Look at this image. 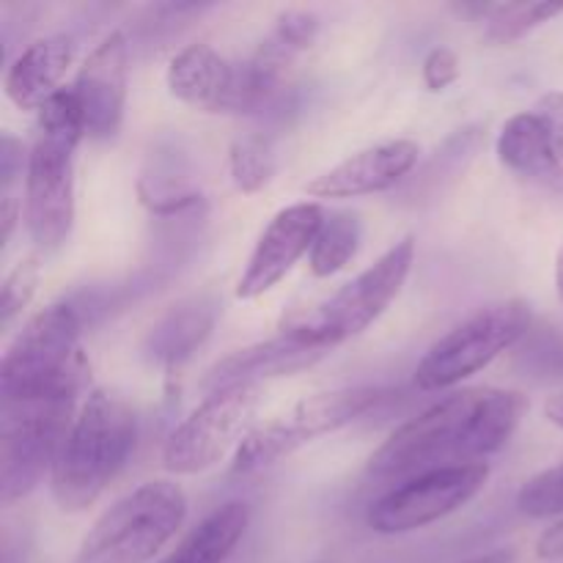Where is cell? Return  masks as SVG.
Wrapping results in <instances>:
<instances>
[{
	"mask_svg": "<svg viewBox=\"0 0 563 563\" xmlns=\"http://www.w3.org/2000/svg\"><path fill=\"white\" fill-rule=\"evenodd\" d=\"M390 394H394L390 388L357 385V388H341L308 396L300 405L291 407L286 416L262 423V427H256L242 440L234 456V471L258 473L264 467L278 465L280 460L300 451L302 445L355 423L357 418H363L374 407L383 405L385 399H390Z\"/></svg>",
	"mask_w": 563,
	"mask_h": 563,
	"instance_id": "7",
	"label": "cell"
},
{
	"mask_svg": "<svg viewBox=\"0 0 563 563\" xmlns=\"http://www.w3.org/2000/svg\"><path fill=\"white\" fill-rule=\"evenodd\" d=\"M517 506L528 517H559L563 515V465L539 473L531 482L522 484L517 495Z\"/></svg>",
	"mask_w": 563,
	"mask_h": 563,
	"instance_id": "26",
	"label": "cell"
},
{
	"mask_svg": "<svg viewBox=\"0 0 563 563\" xmlns=\"http://www.w3.org/2000/svg\"><path fill=\"white\" fill-rule=\"evenodd\" d=\"M27 157H31V148H25L20 137H14L11 132L0 135V185H3V196H11V187L22 179V174H27Z\"/></svg>",
	"mask_w": 563,
	"mask_h": 563,
	"instance_id": "29",
	"label": "cell"
},
{
	"mask_svg": "<svg viewBox=\"0 0 563 563\" xmlns=\"http://www.w3.org/2000/svg\"><path fill=\"white\" fill-rule=\"evenodd\" d=\"M456 77H460V58H456L454 49H429V55L423 58V86H427L429 91L440 93L449 86H454Z\"/></svg>",
	"mask_w": 563,
	"mask_h": 563,
	"instance_id": "28",
	"label": "cell"
},
{
	"mask_svg": "<svg viewBox=\"0 0 563 563\" xmlns=\"http://www.w3.org/2000/svg\"><path fill=\"white\" fill-rule=\"evenodd\" d=\"M229 170L236 190L253 192L264 190L275 174V157L269 152V143L258 135L236 137L229 148Z\"/></svg>",
	"mask_w": 563,
	"mask_h": 563,
	"instance_id": "24",
	"label": "cell"
},
{
	"mask_svg": "<svg viewBox=\"0 0 563 563\" xmlns=\"http://www.w3.org/2000/svg\"><path fill=\"white\" fill-rule=\"evenodd\" d=\"M218 322V302L212 297H192L170 308L152 328L143 352L152 363L165 368L181 366L209 339Z\"/></svg>",
	"mask_w": 563,
	"mask_h": 563,
	"instance_id": "19",
	"label": "cell"
},
{
	"mask_svg": "<svg viewBox=\"0 0 563 563\" xmlns=\"http://www.w3.org/2000/svg\"><path fill=\"white\" fill-rule=\"evenodd\" d=\"M82 137L75 88H60L36 110L25 174V229L42 251H58L75 225V152Z\"/></svg>",
	"mask_w": 563,
	"mask_h": 563,
	"instance_id": "2",
	"label": "cell"
},
{
	"mask_svg": "<svg viewBox=\"0 0 563 563\" xmlns=\"http://www.w3.org/2000/svg\"><path fill=\"white\" fill-rule=\"evenodd\" d=\"M231 77H234V64H229L218 49L209 44H190L170 58L165 80L168 91L179 102L220 113L229 97Z\"/></svg>",
	"mask_w": 563,
	"mask_h": 563,
	"instance_id": "17",
	"label": "cell"
},
{
	"mask_svg": "<svg viewBox=\"0 0 563 563\" xmlns=\"http://www.w3.org/2000/svg\"><path fill=\"white\" fill-rule=\"evenodd\" d=\"M526 412L520 390H456L396 429L368 460V476L405 484L443 467L476 465L509 443Z\"/></svg>",
	"mask_w": 563,
	"mask_h": 563,
	"instance_id": "1",
	"label": "cell"
},
{
	"mask_svg": "<svg viewBox=\"0 0 563 563\" xmlns=\"http://www.w3.org/2000/svg\"><path fill=\"white\" fill-rule=\"evenodd\" d=\"M418 154H421L418 143L405 141V137L377 143L308 181L306 192L311 198H361L385 192L412 174Z\"/></svg>",
	"mask_w": 563,
	"mask_h": 563,
	"instance_id": "14",
	"label": "cell"
},
{
	"mask_svg": "<svg viewBox=\"0 0 563 563\" xmlns=\"http://www.w3.org/2000/svg\"><path fill=\"white\" fill-rule=\"evenodd\" d=\"M544 416H548L555 427L563 429V394L550 396V399L544 401Z\"/></svg>",
	"mask_w": 563,
	"mask_h": 563,
	"instance_id": "34",
	"label": "cell"
},
{
	"mask_svg": "<svg viewBox=\"0 0 563 563\" xmlns=\"http://www.w3.org/2000/svg\"><path fill=\"white\" fill-rule=\"evenodd\" d=\"M75 60V38L53 33L27 44L5 71V93L20 110H38L60 91L66 69Z\"/></svg>",
	"mask_w": 563,
	"mask_h": 563,
	"instance_id": "16",
	"label": "cell"
},
{
	"mask_svg": "<svg viewBox=\"0 0 563 563\" xmlns=\"http://www.w3.org/2000/svg\"><path fill=\"white\" fill-rule=\"evenodd\" d=\"M495 148L500 163L522 179L542 181V185H559L563 179V163L548 124L533 110L511 115L500 130Z\"/></svg>",
	"mask_w": 563,
	"mask_h": 563,
	"instance_id": "18",
	"label": "cell"
},
{
	"mask_svg": "<svg viewBox=\"0 0 563 563\" xmlns=\"http://www.w3.org/2000/svg\"><path fill=\"white\" fill-rule=\"evenodd\" d=\"M537 555L539 559H548V561L563 559V520L555 522L553 528H548V531L539 537Z\"/></svg>",
	"mask_w": 563,
	"mask_h": 563,
	"instance_id": "31",
	"label": "cell"
},
{
	"mask_svg": "<svg viewBox=\"0 0 563 563\" xmlns=\"http://www.w3.org/2000/svg\"><path fill=\"white\" fill-rule=\"evenodd\" d=\"M262 399V385H236L209 394L165 440V471L174 476H196L218 465L253 432V416Z\"/></svg>",
	"mask_w": 563,
	"mask_h": 563,
	"instance_id": "10",
	"label": "cell"
},
{
	"mask_svg": "<svg viewBox=\"0 0 563 563\" xmlns=\"http://www.w3.org/2000/svg\"><path fill=\"white\" fill-rule=\"evenodd\" d=\"M487 462L423 473L379 495L368 506L366 522L374 533H383V537L421 531L471 504L487 487Z\"/></svg>",
	"mask_w": 563,
	"mask_h": 563,
	"instance_id": "11",
	"label": "cell"
},
{
	"mask_svg": "<svg viewBox=\"0 0 563 563\" xmlns=\"http://www.w3.org/2000/svg\"><path fill=\"white\" fill-rule=\"evenodd\" d=\"M38 275H42V264L36 256H27L5 275L3 289H0V324L3 330H9L14 324V319L20 317L27 308V302L33 300L38 286Z\"/></svg>",
	"mask_w": 563,
	"mask_h": 563,
	"instance_id": "25",
	"label": "cell"
},
{
	"mask_svg": "<svg viewBox=\"0 0 563 563\" xmlns=\"http://www.w3.org/2000/svg\"><path fill=\"white\" fill-rule=\"evenodd\" d=\"M319 36V16L306 9H286L275 20L273 42H278L286 53H300L308 49Z\"/></svg>",
	"mask_w": 563,
	"mask_h": 563,
	"instance_id": "27",
	"label": "cell"
},
{
	"mask_svg": "<svg viewBox=\"0 0 563 563\" xmlns=\"http://www.w3.org/2000/svg\"><path fill=\"white\" fill-rule=\"evenodd\" d=\"M412 262H416V240L405 236L390 251H385L372 267L341 286L322 306L286 319L284 330L328 352L355 339L368 324L377 322L388 311L390 302L399 297L401 286L410 278Z\"/></svg>",
	"mask_w": 563,
	"mask_h": 563,
	"instance_id": "6",
	"label": "cell"
},
{
	"mask_svg": "<svg viewBox=\"0 0 563 563\" xmlns=\"http://www.w3.org/2000/svg\"><path fill=\"white\" fill-rule=\"evenodd\" d=\"M75 416V401L0 405V504H16L42 484Z\"/></svg>",
	"mask_w": 563,
	"mask_h": 563,
	"instance_id": "9",
	"label": "cell"
},
{
	"mask_svg": "<svg viewBox=\"0 0 563 563\" xmlns=\"http://www.w3.org/2000/svg\"><path fill=\"white\" fill-rule=\"evenodd\" d=\"M324 225V212L319 203L302 201L280 209L264 234L258 236L256 247L251 253L245 273L236 284V297L240 300H256L267 295L275 284L291 273L297 262L306 253H311L319 231Z\"/></svg>",
	"mask_w": 563,
	"mask_h": 563,
	"instance_id": "12",
	"label": "cell"
},
{
	"mask_svg": "<svg viewBox=\"0 0 563 563\" xmlns=\"http://www.w3.org/2000/svg\"><path fill=\"white\" fill-rule=\"evenodd\" d=\"M20 212H22V203L16 201L14 196H3V201H0V223H3V242L11 240V231H14Z\"/></svg>",
	"mask_w": 563,
	"mask_h": 563,
	"instance_id": "32",
	"label": "cell"
},
{
	"mask_svg": "<svg viewBox=\"0 0 563 563\" xmlns=\"http://www.w3.org/2000/svg\"><path fill=\"white\" fill-rule=\"evenodd\" d=\"M187 517L185 489L146 482L115 500L82 539L75 563H148L176 537Z\"/></svg>",
	"mask_w": 563,
	"mask_h": 563,
	"instance_id": "5",
	"label": "cell"
},
{
	"mask_svg": "<svg viewBox=\"0 0 563 563\" xmlns=\"http://www.w3.org/2000/svg\"><path fill=\"white\" fill-rule=\"evenodd\" d=\"M555 291H559V297L563 302V245H561L559 256H555Z\"/></svg>",
	"mask_w": 563,
	"mask_h": 563,
	"instance_id": "35",
	"label": "cell"
},
{
	"mask_svg": "<svg viewBox=\"0 0 563 563\" xmlns=\"http://www.w3.org/2000/svg\"><path fill=\"white\" fill-rule=\"evenodd\" d=\"M251 526V509L242 500H229L203 517L170 555L159 563H225Z\"/></svg>",
	"mask_w": 563,
	"mask_h": 563,
	"instance_id": "21",
	"label": "cell"
},
{
	"mask_svg": "<svg viewBox=\"0 0 563 563\" xmlns=\"http://www.w3.org/2000/svg\"><path fill=\"white\" fill-rule=\"evenodd\" d=\"M80 335L82 319L69 302H53L27 319L0 363V405L77 401L88 377Z\"/></svg>",
	"mask_w": 563,
	"mask_h": 563,
	"instance_id": "3",
	"label": "cell"
},
{
	"mask_svg": "<svg viewBox=\"0 0 563 563\" xmlns=\"http://www.w3.org/2000/svg\"><path fill=\"white\" fill-rule=\"evenodd\" d=\"M126 77H130V44L121 31L104 36L82 60L75 80L82 126L91 141H110L119 135L126 108Z\"/></svg>",
	"mask_w": 563,
	"mask_h": 563,
	"instance_id": "13",
	"label": "cell"
},
{
	"mask_svg": "<svg viewBox=\"0 0 563 563\" xmlns=\"http://www.w3.org/2000/svg\"><path fill=\"white\" fill-rule=\"evenodd\" d=\"M563 14V3H550V0H539V3H495L493 14L484 20V38L489 44H515L531 31H537L544 22L555 20Z\"/></svg>",
	"mask_w": 563,
	"mask_h": 563,
	"instance_id": "23",
	"label": "cell"
},
{
	"mask_svg": "<svg viewBox=\"0 0 563 563\" xmlns=\"http://www.w3.org/2000/svg\"><path fill=\"white\" fill-rule=\"evenodd\" d=\"M460 563H515V550H493V553L476 555V559H467Z\"/></svg>",
	"mask_w": 563,
	"mask_h": 563,
	"instance_id": "33",
	"label": "cell"
},
{
	"mask_svg": "<svg viewBox=\"0 0 563 563\" xmlns=\"http://www.w3.org/2000/svg\"><path fill=\"white\" fill-rule=\"evenodd\" d=\"M528 328L531 306L526 300H500L478 308L429 346L416 368V385L421 390H445L465 383L511 350Z\"/></svg>",
	"mask_w": 563,
	"mask_h": 563,
	"instance_id": "8",
	"label": "cell"
},
{
	"mask_svg": "<svg viewBox=\"0 0 563 563\" xmlns=\"http://www.w3.org/2000/svg\"><path fill=\"white\" fill-rule=\"evenodd\" d=\"M324 355H328V350L284 330L275 339L236 350L214 363L203 377L201 388L209 394H218V390L236 388V385H262L264 379L291 377L302 368H311Z\"/></svg>",
	"mask_w": 563,
	"mask_h": 563,
	"instance_id": "15",
	"label": "cell"
},
{
	"mask_svg": "<svg viewBox=\"0 0 563 563\" xmlns=\"http://www.w3.org/2000/svg\"><path fill=\"white\" fill-rule=\"evenodd\" d=\"M533 113L548 124L550 137H553V146L563 163V91L544 93V97L537 102V108H533Z\"/></svg>",
	"mask_w": 563,
	"mask_h": 563,
	"instance_id": "30",
	"label": "cell"
},
{
	"mask_svg": "<svg viewBox=\"0 0 563 563\" xmlns=\"http://www.w3.org/2000/svg\"><path fill=\"white\" fill-rule=\"evenodd\" d=\"M137 418L121 396L93 390L71 421L53 467V498L64 511H86L135 451Z\"/></svg>",
	"mask_w": 563,
	"mask_h": 563,
	"instance_id": "4",
	"label": "cell"
},
{
	"mask_svg": "<svg viewBox=\"0 0 563 563\" xmlns=\"http://www.w3.org/2000/svg\"><path fill=\"white\" fill-rule=\"evenodd\" d=\"M484 141H487V132L476 124L456 130L454 135L445 137L443 146L434 148V154L423 163V168L412 179H407L405 192H401L405 201L412 203V207L438 201V196L451 190L465 176L467 165L482 152Z\"/></svg>",
	"mask_w": 563,
	"mask_h": 563,
	"instance_id": "20",
	"label": "cell"
},
{
	"mask_svg": "<svg viewBox=\"0 0 563 563\" xmlns=\"http://www.w3.org/2000/svg\"><path fill=\"white\" fill-rule=\"evenodd\" d=\"M361 218L352 212H333L324 218L322 231H319L317 242H313L311 253H308V267L317 278H330V275L341 273L346 264L355 258L357 247H361Z\"/></svg>",
	"mask_w": 563,
	"mask_h": 563,
	"instance_id": "22",
	"label": "cell"
}]
</instances>
